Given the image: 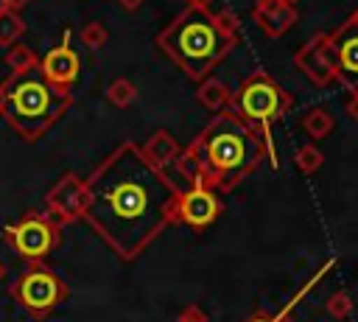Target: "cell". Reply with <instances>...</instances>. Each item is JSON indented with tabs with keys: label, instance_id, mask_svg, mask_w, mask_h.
I'll use <instances>...</instances> for the list:
<instances>
[{
	"label": "cell",
	"instance_id": "cell-24",
	"mask_svg": "<svg viewBox=\"0 0 358 322\" xmlns=\"http://www.w3.org/2000/svg\"><path fill=\"white\" fill-rule=\"evenodd\" d=\"M344 106H347V115H350L352 120H358V92H350V101H347Z\"/></svg>",
	"mask_w": 358,
	"mask_h": 322
},
{
	"label": "cell",
	"instance_id": "cell-18",
	"mask_svg": "<svg viewBox=\"0 0 358 322\" xmlns=\"http://www.w3.org/2000/svg\"><path fill=\"white\" fill-rule=\"evenodd\" d=\"M134 98H137V84H134L131 78L117 76V78L109 81V87H106V101H109L112 106L126 109V106L134 104Z\"/></svg>",
	"mask_w": 358,
	"mask_h": 322
},
{
	"label": "cell",
	"instance_id": "cell-25",
	"mask_svg": "<svg viewBox=\"0 0 358 322\" xmlns=\"http://www.w3.org/2000/svg\"><path fill=\"white\" fill-rule=\"evenodd\" d=\"M120 3V8H126V11H137L140 6H143V0H117Z\"/></svg>",
	"mask_w": 358,
	"mask_h": 322
},
{
	"label": "cell",
	"instance_id": "cell-12",
	"mask_svg": "<svg viewBox=\"0 0 358 322\" xmlns=\"http://www.w3.org/2000/svg\"><path fill=\"white\" fill-rule=\"evenodd\" d=\"M39 70L56 90L70 92V87H73V81L78 78V70H81V59L70 45V28H64L62 42L56 48H50L45 56H39Z\"/></svg>",
	"mask_w": 358,
	"mask_h": 322
},
{
	"label": "cell",
	"instance_id": "cell-10",
	"mask_svg": "<svg viewBox=\"0 0 358 322\" xmlns=\"http://www.w3.org/2000/svg\"><path fill=\"white\" fill-rule=\"evenodd\" d=\"M224 210V202L215 190L204 188V185H187L182 188L176 207H173V221L176 224H187L193 230H207Z\"/></svg>",
	"mask_w": 358,
	"mask_h": 322
},
{
	"label": "cell",
	"instance_id": "cell-26",
	"mask_svg": "<svg viewBox=\"0 0 358 322\" xmlns=\"http://www.w3.org/2000/svg\"><path fill=\"white\" fill-rule=\"evenodd\" d=\"M246 322H277L274 316H268V314H255L252 319H246Z\"/></svg>",
	"mask_w": 358,
	"mask_h": 322
},
{
	"label": "cell",
	"instance_id": "cell-28",
	"mask_svg": "<svg viewBox=\"0 0 358 322\" xmlns=\"http://www.w3.org/2000/svg\"><path fill=\"white\" fill-rule=\"evenodd\" d=\"M3 277H6V263L0 260V283H3Z\"/></svg>",
	"mask_w": 358,
	"mask_h": 322
},
{
	"label": "cell",
	"instance_id": "cell-21",
	"mask_svg": "<svg viewBox=\"0 0 358 322\" xmlns=\"http://www.w3.org/2000/svg\"><path fill=\"white\" fill-rule=\"evenodd\" d=\"M81 42L90 48V50H101L106 42H109V31H106V25L103 22H87L84 28H81Z\"/></svg>",
	"mask_w": 358,
	"mask_h": 322
},
{
	"label": "cell",
	"instance_id": "cell-2",
	"mask_svg": "<svg viewBox=\"0 0 358 322\" xmlns=\"http://www.w3.org/2000/svg\"><path fill=\"white\" fill-rule=\"evenodd\" d=\"M266 157L274 168L280 165L274 143H268L229 106L201 126V132L182 148L173 168L187 185H204L215 193H229L246 176H252Z\"/></svg>",
	"mask_w": 358,
	"mask_h": 322
},
{
	"label": "cell",
	"instance_id": "cell-1",
	"mask_svg": "<svg viewBox=\"0 0 358 322\" xmlns=\"http://www.w3.org/2000/svg\"><path fill=\"white\" fill-rule=\"evenodd\" d=\"M84 224L123 260H137L173 221L182 188L154 165L143 146L123 140L87 179Z\"/></svg>",
	"mask_w": 358,
	"mask_h": 322
},
{
	"label": "cell",
	"instance_id": "cell-6",
	"mask_svg": "<svg viewBox=\"0 0 358 322\" xmlns=\"http://www.w3.org/2000/svg\"><path fill=\"white\" fill-rule=\"evenodd\" d=\"M8 291L17 305L36 322L48 319L70 297V286L45 263H25V272H20Z\"/></svg>",
	"mask_w": 358,
	"mask_h": 322
},
{
	"label": "cell",
	"instance_id": "cell-8",
	"mask_svg": "<svg viewBox=\"0 0 358 322\" xmlns=\"http://www.w3.org/2000/svg\"><path fill=\"white\" fill-rule=\"evenodd\" d=\"M87 179H81L78 174L67 171L64 176H59V182L45 193V213L59 224V227H70L76 221H84L87 213Z\"/></svg>",
	"mask_w": 358,
	"mask_h": 322
},
{
	"label": "cell",
	"instance_id": "cell-27",
	"mask_svg": "<svg viewBox=\"0 0 358 322\" xmlns=\"http://www.w3.org/2000/svg\"><path fill=\"white\" fill-rule=\"evenodd\" d=\"M8 3V8H17V11H22V6H28L31 0H6Z\"/></svg>",
	"mask_w": 358,
	"mask_h": 322
},
{
	"label": "cell",
	"instance_id": "cell-23",
	"mask_svg": "<svg viewBox=\"0 0 358 322\" xmlns=\"http://www.w3.org/2000/svg\"><path fill=\"white\" fill-rule=\"evenodd\" d=\"M176 322H210V316H207V311H204L201 305H187V308L179 314Z\"/></svg>",
	"mask_w": 358,
	"mask_h": 322
},
{
	"label": "cell",
	"instance_id": "cell-4",
	"mask_svg": "<svg viewBox=\"0 0 358 322\" xmlns=\"http://www.w3.org/2000/svg\"><path fill=\"white\" fill-rule=\"evenodd\" d=\"M73 106V95L56 90L39 67L8 73L0 81V118L25 143H36Z\"/></svg>",
	"mask_w": 358,
	"mask_h": 322
},
{
	"label": "cell",
	"instance_id": "cell-29",
	"mask_svg": "<svg viewBox=\"0 0 358 322\" xmlns=\"http://www.w3.org/2000/svg\"><path fill=\"white\" fill-rule=\"evenodd\" d=\"M185 3H204V6H210L213 0H185Z\"/></svg>",
	"mask_w": 358,
	"mask_h": 322
},
{
	"label": "cell",
	"instance_id": "cell-19",
	"mask_svg": "<svg viewBox=\"0 0 358 322\" xmlns=\"http://www.w3.org/2000/svg\"><path fill=\"white\" fill-rule=\"evenodd\" d=\"M6 64H8L11 73H17V70H31V67H39V56H36L28 45L17 42V45L6 48Z\"/></svg>",
	"mask_w": 358,
	"mask_h": 322
},
{
	"label": "cell",
	"instance_id": "cell-13",
	"mask_svg": "<svg viewBox=\"0 0 358 322\" xmlns=\"http://www.w3.org/2000/svg\"><path fill=\"white\" fill-rule=\"evenodd\" d=\"M252 20H255V25L268 39H280L285 31L294 28V22L299 20V14H296V6H291L285 0H255Z\"/></svg>",
	"mask_w": 358,
	"mask_h": 322
},
{
	"label": "cell",
	"instance_id": "cell-3",
	"mask_svg": "<svg viewBox=\"0 0 358 322\" xmlns=\"http://www.w3.org/2000/svg\"><path fill=\"white\" fill-rule=\"evenodd\" d=\"M241 22L224 8L187 3L154 39V45L196 84H201L238 45Z\"/></svg>",
	"mask_w": 358,
	"mask_h": 322
},
{
	"label": "cell",
	"instance_id": "cell-30",
	"mask_svg": "<svg viewBox=\"0 0 358 322\" xmlns=\"http://www.w3.org/2000/svg\"><path fill=\"white\" fill-rule=\"evenodd\" d=\"M6 8H8V3H6V0H0V11H6Z\"/></svg>",
	"mask_w": 358,
	"mask_h": 322
},
{
	"label": "cell",
	"instance_id": "cell-16",
	"mask_svg": "<svg viewBox=\"0 0 358 322\" xmlns=\"http://www.w3.org/2000/svg\"><path fill=\"white\" fill-rule=\"evenodd\" d=\"M25 34V20H22V11L17 8H6L0 11V48H11L22 39Z\"/></svg>",
	"mask_w": 358,
	"mask_h": 322
},
{
	"label": "cell",
	"instance_id": "cell-20",
	"mask_svg": "<svg viewBox=\"0 0 358 322\" xmlns=\"http://www.w3.org/2000/svg\"><path fill=\"white\" fill-rule=\"evenodd\" d=\"M322 162H324V154H322L313 143L299 146L296 154H294V165H296L302 174H316V171L322 168Z\"/></svg>",
	"mask_w": 358,
	"mask_h": 322
},
{
	"label": "cell",
	"instance_id": "cell-17",
	"mask_svg": "<svg viewBox=\"0 0 358 322\" xmlns=\"http://www.w3.org/2000/svg\"><path fill=\"white\" fill-rule=\"evenodd\" d=\"M299 126L305 129V134H308V137H313V140H324V137L333 132L336 120H333V115H330L327 109L313 106L310 112H305V118H302V123H299Z\"/></svg>",
	"mask_w": 358,
	"mask_h": 322
},
{
	"label": "cell",
	"instance_id": "cell-7",
	"mask_svg": "<svg viewBox=\"0 0 358 322\" xmlns=\"http://www.w3.org/2000/svg\"><path fill=\"white\" fill-rule=\"evenodd\" d=\"M3 241L11 246L14 255H20L25 263H42L62 241V227L48 216L28 210L14 224L3 230Z\"/></svg>",
	"mask_w": 358,
	"mask_h": 322
},
{
	"label": "cell",
	"instance_id": "cell-15",
	"mask_svg": "<svg viewBox=\"0 0 358 322\" xmlns=\"http://www.w3.org/2000/svg\"><path fill=\"white\" fill-rule=\"evenodd\" d=\"M196 101L204 106V109H210V112H224V109H229L232 106V90L221 81V78H213V76H207L201 84H199V90H196Z\"/></svg>",
	"mask_w": 358,
	"mask_h": 322
},
{
	"label": "cell",
	"instance_id": "cell-5",
	"mask_svg": "<svg viewBox=\"0 0 358 322\" xmlns=\"http://www.w3.org/2000/svg\"><path fill=\"white\" fill-rule=\"evenodd\" d=\"M294 106V95L268 73V70H252L241 87L232 92V109L252 123L268 143H271V126L288 115Z\"/></svg>",
	"mask_w": 358,
	"mask_h": 322
},
{
	"label": "cell",
	"instance_id": "cell-9",
	"mask_svg": "<svg viewBox=\"0 0 358 322\" xmlns=\"http://www.w3.org/2000/svg\"><path fill=\"white\" fill-rule=\"evenodd\" d=\"M327 48L338 73V84H344L350 92H358V8L327 34Z\"/></svg>",
	"mask_w": 358,
	"mask_h": 322
},
{
	"label": "cell",
	"instance_id": "cell-31",
	"mask_svg": "<svg viewBox=\"0 0 358 322\" xmlns=\"http://www.w3.org/2000/svg\"><path fill=\"white\" fill-rule=\"evenodd\" d=\"M285 3H291V6H296V3H299V0H285Z\"/></svg>",
	"mask_w": 358,
	"mask_h": 322
},
{
	"label": "cell",
	"instance_id": "cell-22",
	"mask_svg": "<svg viewBox=\"0 0 358 322\" xmlns=\"http://www.w3.org/2000/svg\"><path fill=\"white\" fill-rule=\"evenodd\" d=\"M324 308H327V314L333 319H347L350 311H352V297L347 291H336V294H330V300H327Z\"/></svg>",
	"mask_w": 358,
	"mask_h": 322
},
{
	"label": "cell",
	"instance_id": "cell-11",
	"mask_svg": "<svg viewBox=\"0 0 358 322\" xmlns=\"http://www.w3.org/2000/svg\"><path fill=\"white\" fill-rule=\"evenodd\" d=\"M294 64L296 70L319 90L324 87H333L338 84V73H336V64H333V56H330V48H327V34H313L296 53H294Z\"/></svg>",
	"mask_w": 358,
	"mask_h": 322
},
{
	"label": "cell",
	"instance_id": "cell-14",
	"mask_svg": "<svg viewBox=\"0 0 358 322\" xmlns=\"http://www.w3.org/2000/svg\"><path fill=\"white\" fill-rule=\"evenodd\" d=\"M182 148H185V146H179V143L173 140V134L165 132V129H157V132L148 134V140L143 143V154H145L154 165H159V168L173 165L176 157L182 154Z\"/></svg>",
	"mask_w": 358,
	"mask_h": 322
}]
</instances>
